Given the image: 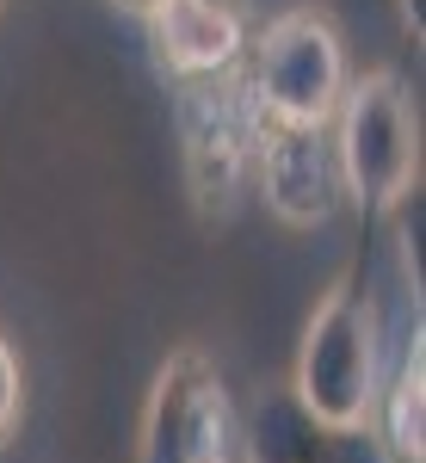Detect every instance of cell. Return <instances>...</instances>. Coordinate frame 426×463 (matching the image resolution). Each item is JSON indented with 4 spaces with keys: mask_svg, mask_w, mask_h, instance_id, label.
I'll list each match as a JSON object with an SVG mask.
<instances>
[{
    "mask_svg": "<svg viewBox=\"0 0 426 463\" xmlns=\"http://www.w3.org/2000/svg\"><path fill=\"white\" fill-rule=\"evenodd\" d=\"M290 395L334 432H358L377 408V309L353 272L321 290V303L303 321Z\"/></svg>",
    "mask_w": 426,
    "mask_h": 463,
    "instance_id": "1",
    "label": "cell"
},
{
    "mask_svg": "<svg viewBox=\"0 0 426 463\" xmlns=\"http://www.w3.org/2000/svg\"><path fill=\"white\" fill-rule=\"evenodd\" d=\"M334 161L340 185L358 211H390L421 179V118L414 93L395 69H371L364 80H346L334 106Z\"/></svg>",
    "mask_w": 426,
    "mask_h": 463,
    "instance_id": "2",
    "label": "cell"
},
{
    "mask_svg": "<svg viewBox=\"0 0 426 463\" xmlns=\"http://www.w3.org/2000/svg\"><path fill=\"white\" fill-rule=\"evenodd\" d=\"M346 93V43L334 19L316 6H284L253 37V74L248 99L260 124H297V130H327L334 106Z\"/></svg>",
    "mask_w": 426,
    "mask_h": 463,
    "instance_id": "3",
    "label": "cell"
},
{
    "mask_svg": "<svg viewBox=\"0 0 426 463\" xmlns=\"http://www.w3.org/2000/svg\"><path fill=\"white\" fill-rule=\"evenodd\" d=\"M235 445V414L222 371L204 346H179L142 402L137 427V463H229Z\"/></svg>",
    "mask_w": 426,
    "mask_h": 463,
    "instance_id": "4",
    "label": "cell"
},
{
    "mask_svg": "<svg viewBox=\"0 0 426 463\" xmlns=\"http://www.w3.org/2000/svg\"><path fill=\"white\" fill-rule=\"evenodd\" d=\"M253 143H260V111L248 99V80H222V74H198L179 93V148H185V179L192 198L229 211L241 179L253 167Z\"/></svg>",
    "mask_w": 426,
    "mask_h": 463,
    "instance_id": "5",
    "label": "cell"
},
{
    "mask_svg": "<svg viewBox=\"0 0 426 463\" xmlns=\"http://www.w3.org/2000/svg\"><path fill=\"white\" fill-rule=\"evenodd\" d=\"M253 174H260L266 211L279 216V222H290V229H321L327 216L340 211V198H346L340 161H334V137H327V130L260 124Z\"/></svg>",
    "mask_w": 426,
    "mask_h": 463,
    "instance_id": "6",
    "label": "cell"
},
{
    "mask_svg": "<svg viewBox=\"0 0 426 463\" xmlns=\"http://www.w3.org/2000/svg\"><path fill=\"white\" fill-rule=\"evenodd\" d=\"M148 37L161 50V62L179 80H198V74H229L248 50V25L216 13L204 0H161L148 13Z\"/></svg>",
    "mask_w": 426,
    "mask_h": 463,
    "instance_id": "7",
    "label": "cell"
},
{
    "mask_svg": "<svg viewBox=\"0 0 426 463\" xmlns=\"http://www.w3.org/2000/svg\"><path fill=\"white\" fill-rule=\"evenodd\" d=\"M248 451L253 463H358L353 432L321 427L316 414H303V402L290 390H260L248 420Z\"/></svg>",
    "mask_w": 426,
    "mask_h": 463,
    "instance_id": "8",
    "label": "cell"
},
{
    "mask_svg": "<svg viewBox=\"0 0 426 463\" xmlns=\"http://www.w3.org/2000/svg\"><path fill=\"white\" fill-rule=\"evenodd\" d=\"M383 445L395 463L426 458V364H421V334L395 364V383L383 395Z\"/></svg>",
    "mask_w": 426,
    "mask_h": 463,
    "instance_id": "9",
    "label": "cell"
},
{
    "mask_svg": "<svg viewBox=\"0 0 426 463\" xmlns=\"http://www.w3.org/2000/svg\"><path fill=\"white\" fill-rule=\"evenodd\" d=\"M19 414H25V371H19V346L0 334V445L19 432Z\"/></svg>",
    "mask_w": 426,
    "mask_h": 463,
    "instance_id": "10",
    "label": "cell"
},
{
    "mask_svg": "<svg viewBox=\"0 0 426 463\" xmlns=\"http://www.w3.org/2000/svg\"><path fill=\"white\" fill-rule=\"evenodd\" d=\"M204 6H216V13H229V19H241V25L253 19V0H204Z\"/></svg>",
    "mask_w": 426,
    "mask_h": 463,
    "instance_id": "11",
    "label": "cell"
},
{
    "mask_svg": "<svg viewBox=\"0 0 426 463\" xmlns=\"http://www.w3.org/2000/svg\"><path fill=\"white\" fill-rule=\"evenodd\" d=\"M395 6H402V19H408V32L421 37V0H395Z\"/></svg>",
    "mask_w": 426,
    "mask_h": 463,
    "instance_id": "12",
    "label": "cell"
},
{
    "mask_svg": "<svg viewBox=\"0 0 426 463\" xmlns=\"http://www.w3.org/2000/svg\"><path fill=\"white\" fill-rule=\"evenodd\" d=\"M118 6H124V13H142V19H148V13H155L161 0H118Z\"/></svg>",
    "mask_w": 426,
    "mask_h": 463,
    "instance_id": "13",
    "label": "cell"
}]
</instances>
